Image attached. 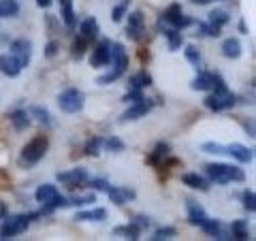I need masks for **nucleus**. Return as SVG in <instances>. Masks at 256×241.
<instances>
[{
    "label": "nucleus",
    "mask_w": 256,
    "mask_h": 241,
    "mask_svg": "<svg viewBox=\"0 0 256 241\" xmlns=\"http://www.w3.org/2000/svg\"><path fill=\"white\" fill-rule=\"evenodd\" d=\"M205 175L214 184H228V182H244L246 173L235 164H224V162H210L205 164Z\"/></svg>",
    "instance_id": "nucleus-1"
},
{
    "label": "nucleus",
    "mask_w": 256,
    "mask_h": 241,
    "mask_svg": "<svg viewBox=\"0 0 256 241\" xmlns=\"http://www.w3.org/2000/svg\"><path fill=\"white\" fill-rule=\"evenodd\" d=\"M109 64H114V70L107 73V75H102V77H98V84L100 86L114 84V82H118V79L126 73V68H128V56H126V50H124L122 43H114V45H111V62Z\"/></svg>",
    "instance_id": "nucleus-2"
},
{
    "label": "nucleus",
    "mask_w": 256,
    "mask_h": 241,
    "mask_svg": "<svg viewBox=\"0 0 256 241\" xmlns=\"http://www.w3.org/2000/svg\"><path fill=\"white\" fill-rule=\"evenodd\" d=\"M47 150H50V139H47L45 134H36L34 139H30L26 146H24L20 164L34 166L36 162H41V160H43V156L47 154Z\"/></svg>",
    "instance_id": "nucleus-3"
},
{
    "label": "nucleus",
    "mask_w": 256,
    "mask_h": 241,
    "mask_svg": "<svg viewBox=\"0 0 256 241\" xmlns=\"http://www.w3.org/2000/svg\"><path fill=\"white\" fill-rule=\"evenodd\" d=\"M86 105V96L77 88H66L58 94V107L64 114H79Z\"/></svg>",
    "instance_id": "nucleus-4"
},
{
    "label": "nucleus",
    "mask_w": 256,
    "mask_h": 241,
    "mask_svg": "<svg viewBox=\"0 0 256 241\" xmlns=\"http://www.w3.org/2000/svg\"><path fill=\"white\" fill-rule=\"evenodd\" d=\"M36 214H30V216H9V218H4V222L0 224V237L2 239H11V237H18L22 232H26L30 220L34 218Z\"/></svg>",
    "instance_id": "nucleus-5"
},
{
    "label": "nucleus",
    "mask_w": 256,
    "mask_h": 241,
    "mask_svg": "<svg viewBox=\"0 0 256 241\" xmlns=\"http://www.w3.org/2000/svg\"><path fill=\"white\" fill-rule=\"evenodd\" d=\"M235 100H237V96L226 88V90H214V94L207 96L203 102H205V107L212 111H224V109L233 107Z\"/></svg>",
    "instance_id": "nucleus-6"
},
{
    "label": "nucleus",
    "mask_w": 256,
    "mask_h": 241,
    "mask_svg": "<svg viewBox=\"0 0 256 241\" xmlns=\"http://www.w3.org/2000/svg\"><path fill=\"white\" fill-rule=\"evenodd\" d=\"M160 22H166V24H171L173 28H178V30H184V28H188V26H192V20H188V18H184V13H182V4L180 2H173V4H169L164 9V13H162V20Z\"/></svg>",
    "instance_id": "nucleus-7"
},
{
    "label": "nucleus",
    "mask_w": 256,
    "mask_h": 241,
    "mask_svg": "<svg viewBox=\"0 0 256 241\" xmlns=\"http://www.w3.org/2000/svg\"><path fill=\"white\" fill-rule=\"evenodd\" d=\"M11 56L22 64V68H26L32 58V43L28 38H15L11 43Z\"/></svg>",
    "instance_id": "nucleus-8"
},
{
    "label": "nucleus",
    "mask_w": 256,
    "mask_h": 241,
    "mask_svg": "<svg viewBox=\"0 0 256 241\" xmlns=\"http://www.w3.org/2000/svg\"><path fill=\"white\" fill-rule=\"evenodd\" d=\"M109 62H111V43L105 38V41H100V43L92 50L90 64H92L94 68H102V66H107Z\"/></svg>",
    "instance_id": "nucleus-9"
},
{
    "label": "nucleus",
    "mask_w": 256,
    "mask_h": 241,
    "mask_svg": "<svg viewBox=\"0 0 256 241\" xmlns=\"http://www.w3.org/2000/svg\"><path fill=\"white\" fill-rule=\"evenodd\" d=\"M143 30H146V20H143V13L141 11H132L128 15V24H126V36L130 41H139Z\"/></svg>",
    "instance_id": "nucleus-10"
},
{
    "label": "nucleus",
    "mask_w": 256,
    "mask_h": 241,
    "mask_svg": "<svg viewBox=\"0 0 256 241\" xmlns=\"http://www.w3.org/2000/svg\"><path fill=\"white\" fill-rule=\"evenodd\" d=\"M58 182L64 184V186H68V188H77L79 184L88 182V171L84 166L70 168V171H66V173H58Z\"/></svg>",
    "instance_id": "nucleus-11"
},
{
    "label": "nucleus",
    "mask_w": 256,
    "mask_h": 241,
    "mask_svg": "<svg viewBox=\"0 0 256 241\" xmlns=\"http://www.w3.org/2000/svg\"><path fill=\"white\" fill-rule=\"evenodd\" d=\"M150 111H152V100H148V98H141V100H137V102H132V105L124 111L122 122H128V120H139V118H146V116L150 114Z\"/></svg>",
    "instance_id": "nucleus-12"
},
{
    "label": "nucleus",
    "mask_w": 256,
    "mask_h": 241,
    "mask_svg": "<svg viewBox=\"0 0 256 241\" xmlns=\"http://www.w3.org/2000/svg\"><path fill=\"white\" fill-rule=\"evenodd\" d=\"M228 24L226 11H212L210 13V26H207V36H220V28Z\"/></svg>",
    "instance_id": "nucleus-13"
},
{
    "label": "nucleus",
    "mask_w": 256,
    "mask_h": 241,
    "mask_svg": "<svg viewBox=\"0 0 256 241\" xmlns=\"http://www.w3.org/2000/svg\"><path fill=\"white\" fill-rule=\"evenodd\" d=\"M0 73L6 77H18L22 73V64L11 54H0Z\"/></svg>",
    "instance_id": "nucleus-14"
},
{
    "label": "nucleus",
    "mask_w": 256,
    "mask_h": 241,
    "mask_svg": "<svg viewBox=\"0 0 256 241\" xmlns=\"http://www.w3.org/2000/svg\"><path fill=\"white\" fill-rule=\"evenodd\" d=\"M58 2H60V15H62L64 26L73 30L77 26V18H75V11H73V0H58Z\"/></svg>",
    "instance_id": "nucleus-15"
},
{
    "label": "nucleus",
    "mask_w": 256,
    "mask_h": 241,
    "mask_svg": "<svg viewBox=\"0 0 256 241\" xmlns=\"http://www.w3.org/2000/svg\"><path fill=\"white\" fill-rule=\"evenodd\" d=\"M107 194H109V198H111V203H116V205H124V203H128V200L134 198V192H132V190L120 188V186H114V188L109 186Z\"/></svg>",
    "instance_id": "nucleus-16"
},
{
    "label": "nucleus",
    "mask_w": 256,
    "mask_h": 241,
    "mask_svg": "<svg viewBox=\"0 0 256 241\" xmlns=\"http://www.w3.org/2000/svg\"><path fill=\"white\" fill-rule=\"evenodd\" d=\"M186 207H188V222L190 224H196V226H201V224L207 220L205 210L198 203H194V200H188Z\"/></svg>",
    "instance_id": "nucleus-17"
},
{
    "label": "nucleus",
    "mask_w": 256,
    "mask_h": 241,
    "mask_svg": "<svg viewBox=\"0 0 256 241\" xmlns=\"http://www.w3.org/2000/svg\"><path fill=\"white\" fill-rule=\"evenodd\" d=\"M226 154H230L235 160H239V162H252V150H248L246 146H242V143H230V146L226 148Z\"/></svg>",
    "instance_id": "nucleus-18"
},
{
    "label": "nucleus",
    "mask_w": 256,
    "mask_h": 241,
    "mask_svg": "<svg viewBox=\"0 0 256 241\" xmlns=\"http://www.w3.org/2000/svg\"><path fill=\"white\" fill-rule=\"evenodd\" d=\"M222 56L228 60H237L239 56H242V43H239V38L230 36L226 41L222 43Z\"/></svg>",
    "instance_id": "nucleus-19"
},
{
    "label": "nucleus",
    "mask_w": 256,
    "mask_h": 241,
    "mask_svg": "<svg viewBox=\"0 0 256 241\" xmlns=\"http://www.w3.org/2000/svg\"><path fill=\"white\" fill-rule=\"evenodd\" d=\"M182 182L186 184L188 188H194V190H201V192L210 190V180H205L203 175H196V173H186L182 178Z\"/></svg>",
    "instance_id": "nucleus-20"
},
{
    "label": "nucleus",
    "mask_w": 256,
    "mask_h": 241,
    "mask_svg": "<svg viewBox=\"0 0 256 241\" xmlns=\"http://www.w3.org/2000/svg\"><path fill=\"white\" fill-rule=\"evenodd\" d=\"M201 228L207 232V235H212V237H216V239H230V232H224V230H222L220 220H210V218H207V220L201 224Z\"/></svg>",
    "instance_id": "nucleus-21"
},
{
    "label": "nucleus",
    "mask_w": 256,
    "mask_h": 241,
    "mask_svg": "<svg viewBox=\"0 0 256 241\" xmlns=\"http://www.w3.org/2000/svg\"><path fill=\"white\" fill-rule=\"evenodd\" d=\"M75 220H79V222H102V220H107V210L96 207V210H90V212H77Z\"/></svg>",
    "instance_id": "nucleus-22"
},
{
    "label": "nucleus",
    "mask_w": 256,
    "mask_h": 241,
    "mask_svg": "<svg viewBox=\"0 0 256 241\" xmlns=\"http://www.w3.org/2000/svg\"><path fill=\"white\" fill-rule=\"evenodd\" d=\"M160 28H162V26H160ZM162 34L166 36V43H169V50L171 52H178L180 47L184 45L182 30H178V28H162Z\"/></svg>",
    "instance_id": "nucleus-23"
},
{
    "label": "nucleus",
    "mask_w": 256,
    "mask_h": 241,
    "mask_svg": "<svg viewBox=\"0 0 256 241\" xmlns=\"http://www.w3.org/2000/svg\"><path fill=\"white\" fill-rule=\"evenodd\" d=\"M9 120H11V124H13V128L18 132L26 130V128L30 126V114L28 111H24V109H15L13 114L9 116Z\"/></svg>",
    "instance_id": "nucleus-24"
},
{
    "label": "nucleus",
    "mask_w": 256,
    "mask_h": 241,
    "mask_svg": "<svg viewBox=\"0 0 256 241\" xmlns=\"http://www.w3.org/2000/svg\"><path fill=\"white\" fill-rule=\"evenodd\" d=\"M169 152H171V146L169 143H156V148H154V152L150 154V158H148V164H152V166H160V162L169 156Z\"/></svg>",
    "instance_id": "nucleus-25"
},
{
    "label": "nucleus",
    "mask_w": 256,
    "mask_h": 241,
    "mask_svg": "<svg viewBox=\"0 0 256 241\" xmlns=\"http://www.w3.org/2000/svg\"><path fill=\"white\" fill-rule=\"evenodd\" d=\"M79 32H82V36H86L88 41H92V38H96L98 36V32H100L98 22H96L94 18H86L82 22V26H79Z\"/></svg>",
    "instance_id": "nucleus-26"
},
{
    "label": "nucleus",
    "mask_w": 256,
    "mask_h": 241,
    "mask_svg": "<svg viewBox=\"0 0 256 241\" xmlns=\"http://www.w3.org/2000/svg\"><path fill=\"white\" fill-rule=\"evenodd\" d=\"M230 237L237 239V241H246L248 237H250V228H248V222L246 220H235L233 224H230Z\"/></svg>",
    "instance_id": "nucleus-27"
},
{
    "label": "nucleus",
    "mask_w": 256,
    "mask_h": 241,
    "mask_svg": "<svg viewBox=\"0 0 256 241\" xmlns=\"http://www.w3.org/2000/svg\"><path fill=\"white\" fill-rule=\"evenodd\" d=\"M192 90H196V92H205V90H212V73H205V70H201L194 79H192V84H190Z\"/></svg>",
    "instance_id": "nucleus-28"
},
{
    "label": "nucleus",
    "mask_w": 256,
    "mask_h": 241,
    "mask_svg": "<svg viewBox=\"0 0 256 241\" xmlns=\"http://www.w3.org/2000/svg\"><path fill=\"white\" fill-rule=\"evenodd\" d=\"M88 43H90V41H88L86 36L79 34L73 41V45H70V58H73V60H82L86 56V52H88Z\"/></svg>",
    "instance_id": "nucleus-29"
},
{
    "label": "nucleus",
    "mask_w": 256,
    "mask_h": 241,
    "mask_svg": "<svg viewBox=\"0 0 256 241\" xmlns=\"http://www.w3.org/2000/svg\"><path fill=\"white\" fill-rule=\"evenodd\" d=\"M56 194H58V188H56L54 184H43V186H38V188H36L34 198L38 200V203H47V200L54 198Z\"/></svg>",
    "instance_id": "nucleus-30"
},
{
    "label": "nucleus",
    "mask_w": 256,
    "mask_h": 241,
    "mask_svg": "<svg viewBox=\"0 0 256 241\" xmlns=\"http://www.w3.org/2000/svg\"><path fill=\"white\" fill-rule=\"evenodd\" d=\"M18 13H20V2L18 0H0V20L15 18Z\"/></svg>",
    "instance_id": "nucleus-31"
},
{
    "label": "nucleus",
    "mask_w": 256,
    "mask_h": 241,
    "mask_svg": "<svg viewBox=\"0 0 256 241\" xmlns=\"http://www.w3.org/2000/svg\"><path fill=\"white\" fill-rule=\"evenodd\" d=\"M152 86V75L146 73V70H139V73H134L130 77V88L134 90H143V88H150Z\"/></svg>",
    "instance_id": "nucleus-32"
},
{
    "label": "nucleus",
    "mask_w": 256,
    "mask_h": 241,
    "mask_svg": "<svg viewBox=\"0 0 256 241\" xmlns=\"http://www.w3.org/2000/svg\"><path fill=\"white\" fill-rule=\"evenodd\" d=\"M30 116H34L45 128H50V126H52V116H50V111H47L45 107H41V105L30 107Z\"/></svg>",
    "instance_id": "nucleus-33"
},
{
    "label": "nucleus",
    "mask_w": 256,
    "mask_h": 241,
    "mask_svg": "<svg viewBox=\"0 0 256 241\" xmlns=\"http://www.w3.org/2000/svg\"><path fill=\"white\" fill-rule=\"evenodd\" d=\"M58 207H68V198H64L62 194H56L54 198H50L47 203H43V210L45 212H54Z\"/></svg>",
    "instance_id": "nucleus-34"
},
{
    "label": "nucleus",
    "mask_w": 256,
    "mask_h": 241,
    "mask_svg": "<svg viewBox=\"0 0 256 241\" xmlns=\"http://www.w3.org/2000/svg\"><path fill=\"white\" fill-rule=\"evenodd\" d=\"M184 56H186V60H188L194 68H196V66H201V52H198L194 45H188L186 50H184Z\"/></svg>",
    "instance_id": "nucleus-35"
},
{
    "label": "nucleus",
    "mask_w": 256,
    "mask_h": 241,
    "mask_svg": "<svg viewBox=\"0 0 256 241\" xmlns=\"http://www.w3.org/2000/svg\"><path fill=\"white\" fill-rule=\"evenodd\" d=\"M100 146H102V139H100V136H94V139H90V141H88L86 143V154L88 156H98L100 154Z\"/></svg>",
    "instance_id": "nucleus-36"
},
{
    "label": "nucleus",
    "mask_w": 256,
    "mask_h": 241,
    "mask_svg": "<svg viewBox=\"0 0 256 241\" xmlns=\"http://www.w3.org/2000/svg\"><path fill=\"white\" fill-rule=\"evenodd\" d=\"M128 6H130V0H124V2H120L116 9H114V13H111V18H114V22L116 24H120L124 20V15L128 13Z\"/></svg>",
    "instance_id": "nucleus-37"
},
{
    "label": "nucleus",
    "mask_w": 256,
    "mask_h": 241,
    "mask_svg": "<svg viewBox=\"0 0 256 241\" xmlns=\"http://www.w3.org/2000/svg\"><path fill=\"white\" fill-rule=\"evenodd\" d=\"M178 235V228L175 226H162V228H158L156 232H154V241H160V239H171V237H175Z\"/></svg>",
    "instance_id": "nucleus-38"
},
{
    "label": "nucleus",
    "mask_w": 256,
    "mask_h": 241,
    "mask_svg": "<svg viewBox=\"0 0 256 241\" xmlns=\"http://www.w3.org/2000/svg\"><path fill=\"white\" fill-rule=\"evenodd\" d=\"M201 150L205 154H226V146H220V143H214V141L203 143Z\"/></svg>",
    "instance_id": "nucleus-39"
},
{
    "label": "nucleus",
    "mask_w": 256,
    "mask_h": 241,
    "mask_svg": "<svg viewBox=\"0 0 256 241\" xmlns=\"http://www.w3.org/2000/svg\"><path fill=\"white\" fill-rule=\"evenodd\" d=\"M116 232H124V235L128 237V239H139V235H141V228L137 226L134 222H130L128 226H120V228H116Z\"/></svg>",
    "instance_id": "nucleus-40"
},
{
    "label": "nucleus",
    "mask_w": 256,
    "mask_h": 241,
    "mask_svg": "<svg viewBox=\"0 0 256 241\" xmlns=\"http://www.w3.org/2000/svg\"><path fill=\"white\" fill-rule=\"evenodd\" d=\"M102 146H105L109 152H124V141L118 139V136H109L107 141H102Z\"/></svg>",
    "instance_id": "nucleus-41"
},
{
    "label": "nucleus",
    "mask_w": 256,
    "mask_h": 241,
    "mask_svg": "<svg viewBox=\"0 0 256 241\" xmlns=\"http://www.w3.org/2000/svg\"><path fill=\"white\" fill-rule=\"evenodd\" d=\"M242 200H244V207H246L248 212H254V210H256V196H254L252 190H246L244 196H242Z\"/></svg>",
    "instance_id": "nucleus-42"
},
{
    "label": "nucleus",
    "mask_w": 256,
    "mask_h": 241,
    "mask_svg": "<svg viewBox=\"0 0 256 241\" xmlns=\"http://www.w3.org/2000/svg\"><path fill=\"white\" fill-rule=\"evenodd\" d=\"M88 186L94 188L96 192H107V190H109V182H107V180H102V178H96V180H90V182H88Z\"/></svg>",
    "instance_id": "nucleus-43"
},
{
    "label": "nucleus",
    "mask_w": 256,
    "mask_h": 241,
    "mask_svg": "<svg viewBox=\"0 0 256 241\" xmlns=\"http://www.w3.org/2000/svg\"><path fill=\"white\" fill-rule=\"evenodd\" d=\"M96 194H86V196H75L68 200V205H88V203H94Z\"/></svg>",
    "instance_id": "nucleus-44"
},
{
    "label": "nucleus",
    "mask_w": 256,
    "mask_h": 241,
    "mask_svg": "<svg viewBox=\"0 0 256 241\" xmlns=\"http://www.w3.org/2000/svg\"><path fill=\"white\" fill-rule=\"evenodd\" d=\"M141 98H143V92H141V90H134V88H130V90L126 92V96H124L126 102H128V100H130V102H137V100H141Z\"/></svg>",
    "instance_id": "nucleus-45"
},
{
    "label": "nucleus",
    "mask_w": 256,
    "mask_h": 241,
    "mask_svg": "<svg viewBox=\"0 0 256 241\" xmlns=\"http://www.w3.org/2000/svg\"><path fill=\"white\" fill-rule=\"evenodd\" d=\"M58 47H60L58 41H50V43H47V47H45V56H47V58H54V56L58 54Z\"/></svg>",
    "instance_id": "nucleus-46"
},
{
    "label": "nucleus",
    "mask_w": 256,
    "mask_h": 241,
    "mask_svg": "<svg viewBox=\"0 0 256 241\" xmlns=\"http://www.w3.org/2000/svg\"><path fill=\"white\" fill-rule=\"evenodd\" d=\"M132 222H134V224H137V226H139L141 230L150 226V220H148V218H143V216H137V218H134Z\"/></svg>",
    "instance_id": "nucleus-47"
},
{
    "label": "nucleus",
    "mask_w": 256,
    "mask_h": 241,
    "mask_svg": "<svg viewBox=\"0 0 256 241\" xmlns=\"http://www.w3.org/2000/svg\"><path fill=\"white\" fill-rule=\"evenodd\" d=\"M52 2H54V0H36V4L41 6V9H50Z\"/></svg>",
    "instance_id": "nucleus-48"
},
{
    "label": "nucleus",
    "mask_w": 256,
    "mask_h": 241,
    "mask_svg": "<svg viewBox=\"0 0 256 241\" xmlns=\"http://www.w3.org/2000/svg\"><path fill=\"white\" fill-rule=\"evenodd\" d=\"M6 216V207H4V203H0V220H2Z\"/></svg>",
    "instance_id": "nucleus-49"
},
{
    "label": "nucleus",
    "mask_w": 256,
    "mask_h": 241,
    "mask_svg": "<svg viewBox=\"0 0 256 241\" xmlns=\"http://www.w3.org/2000/svg\"><path fill=\"white\" fill-rule=\"evenodd\" d=\"M192 2H194V4H210L212 0H192Z\"/></svg>",
    "instance_id": "nucleus-50"
}]
</instances>
